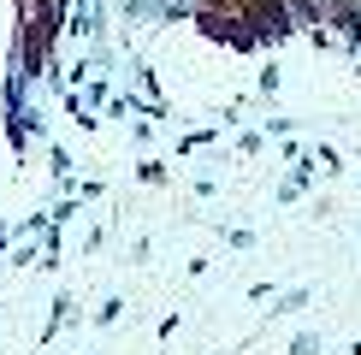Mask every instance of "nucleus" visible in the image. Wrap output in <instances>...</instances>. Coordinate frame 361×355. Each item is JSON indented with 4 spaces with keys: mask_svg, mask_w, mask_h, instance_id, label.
<instances>
[{
    "mask_svg": "<svg viewBox=\"0 0 361 355\" xmlns=\"http://www.w3.org/2000/svg\"><path fill=\"white\" fill-rule=\"evenodd\" d=\"M190 30L202 42H214V48H225V54H267L261 36H255L237 12H219V6H190Z\"/></svg>",
    "mask_w": 361,
    "mask_h": 355,
    "instance_id": "f257e3e1",
    "label": "nucleus"
},
{
    "mask_svg": "<svg viewBox=\"0 0 361 355\" xmlns=\"http://www.w3.org/2000/svg\"><path fill=\"white\" fill-rule=\"evenodd\" d=\"M231 12L255 30V36H261V48H279V42H296V36H302L284 0H231Z\"/></svg>",
    "mask_w": 361,
    "mask_h": 355,
    "instance_id": "f03ea898",
    "label": "nucleus"
},
{
    "mask_svg": "<svg viewBox=\"0 0 361 355\" xmlns=\"http://www.w3.org/2000/svg\"><path fill=\"white\" fill-rule=\"evenodd\" d=\"M71 320H83V314H78V302H71V290H59V296H54V308H48V325L36 332V349H48V344H54L59 332H66Z\"/></svg>",
    "mask_w": 361,
    "mask_h": 355,
    "instance_id": "7ed1b4c3",
    "label": "nucleus"
},
{
    "mask_svg": "<svg viewBox=\"0 0 361 355\" xmlns=\"http://www.w3.org/2000/svg\"><path fill=\"white\" fill-rule=\"evenodd\" d=\"M284 6H290V18H296V30H326V0H284Z\"/></svg>",
    "mask_w": 361,
    "mask_h": 355,
    "instance_id": "20e7f679",
    "label": "nucleus"
},
{
    "mask_svg": "<svg viewBox=\"0 0 361 355\" xmlns=\"http://www.w3.org/2000/svg\"><path fill=\"white\" fill-rule=\"evenodd\" d=\"M308 302H314V290H308V285L284 290V296H273V320H296V314H302Z\"/></svg>",
    "mask_w": 361,
    "mask_h": 355,
    "instance_id": "39448f33",
    "label": "nucleus"
},
{
    "mask_svg": "<svg viewBox=\"0 0 361 355\" xmlns=\"http://www.w3.org/2000/svg\"><path fill=\"white\" fill-rule=\"evenodd\" d=\"M137 184H148V189L172 184V166H166V160H154V154H142V160H137Z\"/></svg>",
    "mask_w": 361,
    "mask_h": 355,
    "instance_id": "423d86ee",
    "label": "nucleus"
},
{
    "mask_svg": "<svg viewBox=\"0 0 361 355\" xmlns=\"http://www.w3.org/2000/svg\"><path fill=\"white\" fill-rule=\"evenodd\" d=\"M326 349V337H320V325H302V332L284 344V355H320Z\"/></svg>",
    "mask_w": 361,
    "mask_h": 355,
    "instance_id": "0eeeda50",
    "label": "nucleus"
},
{
    "mask_svg": "<svg viewBox=\"0 0 361 355\" xmlns=\"http://www.w3.org/2000/svg\"><path fill=\"white\" fill-rule=\"evenodd\" d=\"M118 320H125V296H107V302L89 314V325H95V332H107V325H118Z\"/></svg>",
    "mask_w": 361,
    "mask_h": 355,
    "instance_id": "6e6552de",
    "label": "nucleus"
},
{
    "mask_svg": "<svg viewBox=\"0 0 361 355\" xmlns=\"http://www.w3.org/2000/svg\"><path fill=\"white\" fill-rule=\"evenodd\" d=\"M279 83H284V77H279V66L267 59V66H261V77H255V95H261V101H273V95H279Z\"/></svg>",
    "mask_w": 361,
    "mask_h": 355,
    "instance_id": "1a4fd4ad",
    "label": "nucleus"
},
{
    "mask_svg": "<svg viewBox=\"0 0 361 355\" xmlns=\"http://www.w3.org/2000/svg\"><path fill=\"white\" fill-rule=\"evenodd\" d=\"M314 166H320L326 178H338V172H343V160H338V148H332V142H320V148H314Z\"/></svg>",
    "mask_w": 361,
    "mask_h": 355,
    "instance_id": "9d476101",
    "label": "nucleus"
},
{
    "mask_svg": "<svg viewBox=\"0 0 361 355\" xmlns=\"http://www.w3.org/2000/svg\"><path fill=\"white\" fill-rule=\"evenodd\" d=\"M255 243H261V237H255L249 225H231V231H225V249H237V255H249Z\"/></svg>",
    "mask_w": 361,
    "mask_h": 355,
    "instance_id": "9b49d317",
    "label": "nucleus"
},
{
    "mask_svg": "<svg viewBox=\"0 0 361 355\" xmlns=\"http://www.w3.org/2000/svg\"><path fill=\"white\" fill-rule=\"evenodd\" d=\"M261 148H267V130H243V137H237V154H243V160H255Z\"/></svg>",
    "mask_w": 361,
    "mask_h": 355,
    "instance_id": "f8f14e48",
    "label": "nucleus"
},
{
    "mask_svg": "<svg viewBox=\"0 0 361 355\" xmlns=\"http://www.w3.org/2000/svg\"><path fill=\"white\" fill-rule=\"evenodd\" d=\"M214 137H219V130H190V137L178 142V154H195V148H207V142H214Z\"/></svg>",
    "mask_w": 361,
    "mask_h": 355,
    "instance_id": "ddd939ff",
    "label": "nucleus"
},
{
    "mask_svg": "<svg viewBox=\"0 0 361 355\" xmlns=\"http://www.w3.org/2000/svg\"><path fill=\"white\" fill-rule=\"evenodd\" d=\"M148 255H154V243H148V237H130V266H142Z\"/></svg>",
    "mask_w": 361,
    "mask_h": 355,
    "instance_id": "4468645a",
    "label": "nucleus"
},
{
    "mask_svg": "<svg viewBox=\"0 0 361 355\" xmlns=\"http://www.w3.org/2000/svg\"><path fill=\"white\" fill-rule=\"evenodd\" d=\"M101 243H107V231H101V225H89V231H83V255H95Z\"/></svg>",
    "mask_w": 361,
    "mask_h": 355,
    "instance_id": "2eb2a0df",
    "label": "nucleus"
},
{
    "mask_svg": "<svg viewBox=\"0 0 361 355\" xmlns=\"http://www.w3.org/2000/svg\"><path fill=\"white\" fill-rule=\"evenodd\" d=\"M350 355H361V337H355V344H350Z\"/></svg>",
    "mask_w": 361,
    "mask_h": 355,
    "instance_id": "dca6fc26",
    "label": "nucleus"
}]
</instances>
